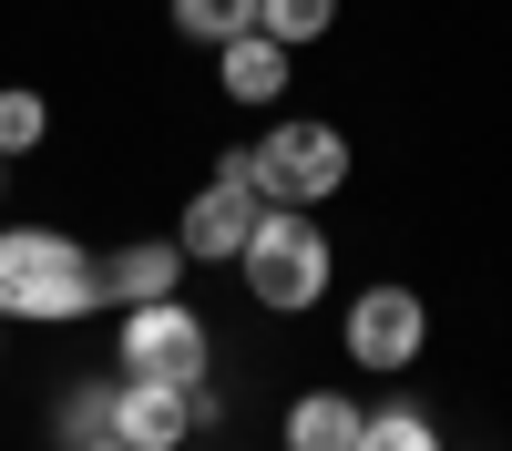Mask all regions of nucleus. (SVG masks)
I'll list each match as a JSON object with an SVG mask.
<instances>
[{"label": "nucleus", "instance_id": "f3484780", "mask_svg": "<svg viewBox=\"0 0 512 451\" xmlns=\"http://www.w3.org/2000/svg\"><path fill=\"white\" fill-rule=\"evenodd\" d=\"M0 195H11V154H0Z\"/></svg>", "mask_w": 512, "mask_h": 451}, {"label": "nucleus", "instance_id": "20e7f679", "mask_svg": "<svg viewBox=\"0 0 512 451\" xmlns=\"http://www.w3.org/2000/svg\"><path fill=\"white\" fill-rule=\"evenodd\" d=\"M113 369L123 380H216V328H205L185 298H144V308H123L113 328Z\"/></svg>", "mask_w": 512, "mask_h": 451}, {"label": "nucleus", "instance_id": "7ed1b4c3", "mask_svg": "<svg viewBox=\"0 0 512 451\" xmlns=\"http://www.w3.org/2000/svg\"><path fill=\"white\" fill-rule=\"evenodd\" d=\"M246 175L267 205H338V185H349V134L318 113H277L267 134L246 144Z\"/></svg>", "mask_w": 512, "mask_h": 451}, {"label": "nucleus", "instance_id": "f03ea898", "mask_svg": "<svg viewBox=\"0 0 512 451\" xmlns=\"http://www.w3.org/2000/svg\"><path fill=\"white\" fill-rule=\"evenodd\" d=\"M328 277H338V246L318 226V205H267L236 257V287L267 318H308V308H328Z\"/></svg>", "mask_w": 512, "mask_h": 451}, {"label": "nucleus", "instance_id": "a211bd4d", "mask_svg": "<svg viewBox=\"0 0 512 451\" xmlns=\"http://www.w3.org/2000/svg\"><path fill=\"white\" fill-rule=\"evenodd\" d=\"M0 339H11V318H0Z\"/></svg>", "mask_w": 512, "mask_h": 451}, {"label": "nucleus", "instance_id": "9b49d317", "mask_svg": "<svg viewBox=\"0 0 512 451\" xmlns=\"http://www.w3.org/2000/svg\"><path fill=\"white\" fill-rule=\"evenodd\" d=\"M349 451H451V441H441V421H431V410L390 400V410H369V421H359V441H349Z\"/></svg>", "mask_w": 512, "mask_h": 451}, {"label": "nucleus", "instance_id": "423d86ee", "mask_svg": "<svg viewBox=\"0 0 512 451\" xmlns=\"http://www.w3.org/2000/svg\"><path fill=\"white\" fill-rule=\"evenodd\" d=\"M256 216H267V195H256L246 175H216V185H195V195H185L175 246H185L195 267H236V257H246V236H256Z\"/></svg>", "mask_w": 512, "mask_h": 451}, {"label": "nucleus", "instance_id": "f8f14e48", "mask_svg": "<svg viewBox=\"0 0 512 451\" xmlns=\"http://www.w3.org/2000/svg\"><path fill=\"white\" fill-rule=\"evenodd\" d=\"M256 31L287 41V52H318V41L338 31V0H256Z\"/></svg>", "mask_w": 512, "mask_h": 451}, {"label": "nucleus", "instance_id": "ddd939ff", "mask_svg": "<svg viewBox=\"0 0 512 451\" xmlns=\"http://www.w3.org/2000/svg\"><path fill=\"white\" fill-rule=\"evenodd\" d=\"M41 134H52V103L31 93V82H0V154H41Z\"/></svg>", "mask_w": 512, "mask_h": 451}, {"label": "nucleus", "instance_id": "4468645a", "mask_svg": "<svg viewBox=\"0 0 512 451\" xmlns=\"http://www.w3.org/2000/svg\"><path fill=\"white\" fill-rule=\"evenodd\" d=\"M113 390H123V369H113V380H82V390L62 400V431H52V441H62V451H72V441H113Z\"/></svg>", "mask_w": 512, "mask_h": 451}, {"label": "nucleus", "instance_id": "6e6552de", "mask_svg": "<svg viewBox=\"0 0 512 451\" xmlns=\"http://www.w3.org/2000/svg\"><path fill=\"white\" fill-rule=\"evenodd\" d=\"M185 246L175 236H134V246H113L103 257V308H144V298H185Z\"/></svg>", "mask_w": 512, "mask_h": 451}, {"label": "nucleus", "instance_id": "f257e3e1", "mask_svg": "<svg viewBox=\"0 0 512 451\" xmlns=\"http://www.w3.org/2000/svg\"><path fill=\"white\" fill-rule=\"evenodd\" d=\"M103 308V257L62 226H0V318L11 328H82Z\"/></svg>", "mask_w": 512, "mask_h": 451}, {"label": "nucleus", "instance_id": "39448f33", "mask_svg": "<svg viewBox=\"0 0 512 451\" xmlns=\"http://www.w3.org/2000/svg\"><path fill=\"white\" fill-rule=\"evenodd\" d=\"M338 349H349L359 369H379V380H400V369L431 349V298H420L410 277H379L349 298V318H338Z\"/></svg>", "mask_w": 512, "mask_h": 451}, {"label": "nucleus", "instance_id": "2eb2a0df", "mask_svg": "<svg viewBox=\"0 0 512 451\" xmlns=\"http://www.w3.org/2000/svg\"><path fill=\"white\" fill-rule=\"evenodd\" d=\"M175 31H185V41H205V52H216V41L256 31V0H175Z\"/></svg>", "mask_w": 512, "mask_h": 451}, {"label": "nucleus", "instance_id": "dca6fc26", "mask_svg": "<svg viewBox=\"0 0 512 451\" xmlns=\"http://www.w3.org/2000/svg\"><path fill=\"white\" fill-rule=\"evenodd\" d=\"M72 451H134V441H72Z\"/></svg>", "mask_w": 512, "mask_h": 451}, {"label": "nucleus", "instance_id": "9d476101", "mask_svg": "<svg viewBox=\"0 0 512 451\" xmlns=\"http://www.w3.org/2000/svg\"><path fill=\"white\" fill-rule=\"evenodd\" d=\"M359 421H369V410H359L349 390H297L287 421H277V441H287V451H349Z\"/></svg>", "mask_w": 512, "mask_h": 451}, {"label": "nucleus", "instance_id": "0eeeda50", "mask_svg": "<svg viewBox=\"0 0 512 451\" xmlns=\"http://www.w3.org/2000/svg\"><path fill=\"white\" fill-rule=\"evenodd\" d=\"M113 441H134V451H185V441H195V390H185V380H123V390H113Z\"/></svg>", "mask_w": 512, "mask_h": 451}, {"label": "nucleus", "instance_id": "1a4fd4ad", "mask_svg": "<svg viewBox=\"0 0 512 451\" xmlns=\"http://www.w3.org/2000/svg\"><path fill=\"white\" fill-rule=\"evenodd\" d=\"M287 82H297V52H287V41H267V31L216 41V93H226V103H287Z\"/></svg>", "mask_w": 512, "mask_h": 451}]
</instances>
